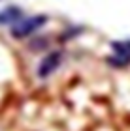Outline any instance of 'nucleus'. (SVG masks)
Wrapping results in <instances>:
<instances>
[{
  "label": "nucleus",
  "mask_w": 130,
  "mask_h": 131,
  "mask_svg": "<svg viewBox=\"0 0 130 131\" xmlns=\"http://www.w3.org/2000/svg\"><path fill=\"white\" fill-rule=\"evenodd\" d=\"M47 23V17L45 15H32V17H25V19L15 21L13 25H11V36H13L15 39H23L27 38V36H30L38 30V28H42L44 25Z\"/></svg>",
  "instance_id": "obj_1"
},
{
  "label": "nucleus",
  "mask_w": 130,
  "mask_h": 131,
  "mask_svg": "<svg viewBox=\"0 0 130 131\" xmlns=\"http://www.w3.org/2000/svg\"><path fill=\"white\" fill-rule=\"evenodd\" d=\"M60 62H62V51H53L49 54H45L38 66V77L40 79H47L51 73H55L58 69Z\"/></svg>",
  "instance_id": "obj_3"
},
{
  "label": "nucleus",
  "mask_w": 130,
  "mask_h": 131,
  "mask_svg": "<svg viewBox=\"0 0 130 131\" xmlns=\"http://www.w3.org/2000/svg\"><path fill=\"white\" fill-rule=\"evenodd\" d=\"M111 51L113 54L108 58V62L115 68H123V66L130 64V39H121L111 43Z\"/></svg>",
  "instance_id": "obj_2"
},
{
  "label": "nucleus",
  "mask_w": 130,
  "mask_h": 131,
  "mask_svg": "<svg viewBox=\"0 0 130 131\" xmlns=\"http://www.w3.org/2000/svg\"><path fill=\"white\" fill-rule=\"evenodd\" d=\"M21 19V9L19 8H6L4 11H0V25H13L15 21Z\"/></svg>",
  "instance_id": "obj_4"
}]
</instances>
